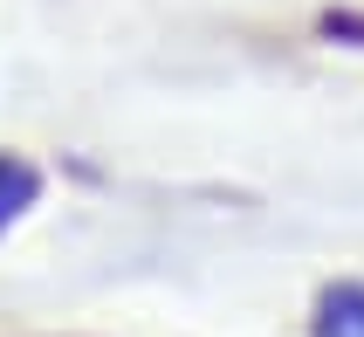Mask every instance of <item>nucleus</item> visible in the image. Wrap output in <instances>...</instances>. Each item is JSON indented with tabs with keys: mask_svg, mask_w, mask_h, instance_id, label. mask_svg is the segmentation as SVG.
Here are the masks:
<instances>
[{
	"mask_svg": "<svg viewBox=\"0 0 364 337\" xmlns=\"http://www.w3.org/2000/svg\"><path fill=\"white\" fill-rule=\"evenodd\" d=\"M28 199H35V172H28L21 159H7V152H0V227H7Z\"/></svg>",
	"mask_w": 364,
	"mask_h": 337,
	"instance_id": "2",
	"label": "nucleus"
},
{
	"mask_svg": "<svg viewBox=\"0 0 364 337\" xmlns=\"http://www.w3.org/2000/svg\"><path fill=\"white\" fill-rule=\"evenodd\" d=\"M316 337H364V289L344 282V289H330L323 310H316Z\"/></svg>",
	"mask_w": 364,
	"mask_h": 337,
	"instance_id": "1",
	"label": "nucleus"
}]
</instances>
